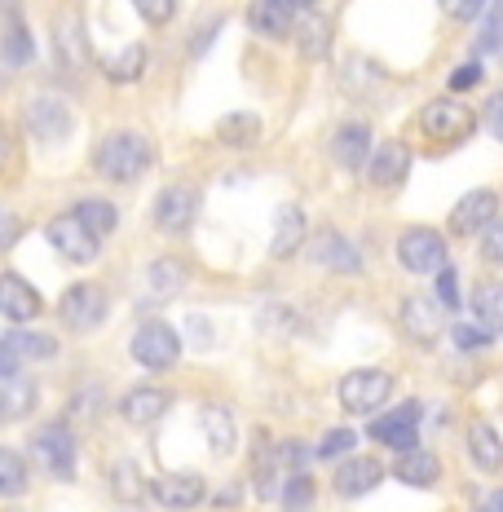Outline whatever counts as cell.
<instances>
[{"mask_svg": "<svg viewBox=\"0 0 503 512\" xmlns=\"http://www.w3.org/2000/svg\"><path fill=\"white\" fill-rule=\"evenodd\" d=\"M98 173L106 177V181H115V186H128V181H137L151 168V142H146L142 133H111L106 142L98 146Z\"/></svg>", "mask_w": 503, "mask_h": 512, "instance_id": "6da1fadb", "label": "cell"}, {"mask_svg": "<svg viewBox=\"0 0 503 512\" xmlns=\"http://www.w3.org/2000/svg\"><path fill=\"white\" fill-rule=\"evenodd\" d=\"M58 314L71 332H98L106 323V314H111V301H106V292L98 283H71L67 296H62V305H58Z\"/></svg>", "mask_w": 503, "mask_h": 512, "instance_id": "7a4b0ae2", "label": "cell"}, {"mask_svg": "<svg viewBox=\"0 0 503 512\" xmlns=\"http://www.w3.org/2000/svg\"><path fill=\"white\" fill-rule=\"evenodd\" d=\"M420 128L433 137V142L455 146V142H464V137L477 128V115L468 111L464 102H455V98H437V102H428L420 111Z\"/></svg>", "mask_w": 503, "mask_h": 512, "instance_id": "3957f363", "label": "cell"}, {"mask_svg": "<svg viewBox=\"0 0 503 512\" xmlns=\"http://www.w3.org/2000/svg\"><path fill=\"white\" fill-rule=\"evenodd\" d=\"M389 393H393L389 371L362 367V371H349V376L340 380V407H345L349 415H371L389 402Z\"/></svg>", "mask_w": 503, "mask_h": 512, "instance_id": "277c9868", "label": "cell"}, {"mask_svg": "<svg viewBox=\"0 0 503 512\" xmlns=\"http://www.w3.org/2000/svg\"><path fill=\"white\" fill-rule=\"evenodd\" d=\"M181 358V340L168 323H159V318H151V323L137 327L133 336V362H142L146 371H173Z\"/></svg>", "mask_w": 503, "mask_h": 512, "instance_id": "5b68a950", "label": "cell"}, {"mask_svg": "<svg viewBox=\"0 0 503 512\" xmlns=\"http://www.w3.org/2000/svg\"><path fill=\"white\" fill-rule=\"evenodd\" d=\"M45 239L53 243V252L67 256V261H76V265H93V261H98V252H102V239L89 226H84L76 212H67V217H53L49 230H45Z\"/></svg>", "mask_w": 503, "mask_h": 512, "instance_id": "8992f818", "label": "cell"}, {"mask_svg": "<svg viewBox=\"0 0 503 512\" xmlns=\"http://www.w3.org/2000/svg\"><path fill=\"white\" fill-rule=\"evenodd\" d=\"M31 451H36L40 468H49V477H58V482L76 477V437H71L67 424H45L31 437Z\"/></svg>", "mask_w": 503, "mask_h": 512, "instance_id": "52a82bcc", "label": "cell"}, {"mask_svg": "<svg viewBox=\"0 0 503 512\" xmlns=\"http://www.w3.org/2000/svg\"><path fill=\"white\" fill-rule=\"evenodd\" d=\"M446 256L451 252H446V239L437 230L415 226L398 239V261H402V270H411V274H437L446 265Z\"/></svg>", "mask_w": 503, "mask_h": 512, "instance_id": "ba28073f", "label": "cell"}, {"mask_svg": "<svg viewBox=\"0 0 503 512\" xmlns=\"http://www.w3.org/2000/svg\"><path fill=\"white\" fill-rule=\"evenodd\" d=\"M367 437L380 446H393V451H411L420 442V402H402L389 415H376Z\"/></svg>", "mask_w": 503, "mask_h": 512, "instance_id": "9c48e42d", "label": "cell"}, {"mask_svg": "<svg viewBox=\"0 0 503 512\" xmlns=\"http://www.w3.org/2000/svg\"><path fill=\"white\" fill-rule=\"evenodd\" d=\"M199 217V190L195 186H168L155 199V226L164 234H186Z\"/></svg>", "mask_w": 503, "mask_h": 512, "instance_id": "30bf717a", "label": "cell"}, {"mask_svg": "<svg viewBox=\"0 0 503 512\" xmlns=\"http://www.w3.org/2000/svg\"><path fill=\"white\" fill-rule=\"evenodd\" d=\"M71 106L62 98H49V93H40V98L27 102V128L36 142H62V137L71 133Z\"/></svg>", "mask_w": 503, "mask_h": 512, "instance_id": "8fae6325", "label": "cell"}, {"mask_svg": "<svg viewBox=\"0 0 503 512\" xmlns=\"http://www.w3.org/2000/svg\"><path fill=\"white\" fill-rule=\"evenodd\" d=\"M495 217H499V195L495 190H468V195L451 208V234L473 239V234H481Z\"/></svg>", "mask_w": 503, "mask_h": 512, "instance_id": "7c38bea8", "label": "cell"}, {"mask_svg": "<svg viewBox=\"0 0 503 512\" xmlns=\"http://www.w3.org/2000/svg\"><path fill=\"white\" fill-rule=\"evenodd\" d=\"M151 495H155L159 508L186 512V508L203 504L208 486H203V477H190V473H164V477H155V482H151Z\"/></svg>", "mask_w": 503, "mask_h": 512, "instance_id": "4fadbf2b", "label": "cell"}, {"mask_svg": "<svg viewBox=\"0 0 503 512\" xmlns=\"http://www.w3.org/2000/svg\"><path fill=\"white\" fill-rule=\"evenodd\" d=\"M40 292L31 287L23 274L5 270L0 274V314L9 318V323H31V318H40Z\"/></svg>", "mask_w": 503, "mask_h": 512, "instance_id": "5bb4252c", "label": "cell"}, {"mask_svg": "<svg viewBox=\"0 0 503 512\" xmlns=\"http://www.w3.org/2000/svg\"><path fill=\"white\" fill-rule=\"evenodd\" d=\"M168 407H173V393L159 389V384H137V389H128L124 398H120V415H124L128 424H137V429L155 424Z\"/></svg>", "mask_w": 503, "mask_h": 512, "instance_id": "9a60e30c", "label": "cell"}, {"mask_svg": "<svg viewBox=\"0 0 503 512\" xmlns=\"http://www.w3.org/2000/svg\"><path fill=\"white\" fill-rule=\"evenodd\" d=\"M406 173H411V151H406L402 142H384V146H376V151L367 155L371 186L393 190V186H402V181H406Z\"/></svg>", "mask_w": 503, "mask_h": 512, "instance_id": "2e32d148", "label": "cell"}, {"mask_svg": "<svg viewBox=\"0 0 503 512\" xmlns=\"http://www.w3.org/2000/svg\"><path fill=\"white\" fill-rule=\"evenodd\" d=\"M402 332L411 340H420V345H433V340L442 336V305L424 301V296H411V301L402 305Z\"/></svg>", "mask_w": 503, "mask_h": 512, "instance_id": "e0dca14e", "label": "cell"}, {"mask_svg": "<svg viewBox=\"0 0 503 512\" xmlns=\"http://www.w3.org/2000/svg\"><path fill=\"white\" fill-rule=\"evenodd\" d=\"M248 23L270 40H283L292 36V23H296V9L292 0H252L248 5Z\"/></svg>", "mask_w": 503, "mask_h": 512, "instance_id": "ac0fdd59", "label": "cell"}, {"mask_svg": "<svg viewBox=\"0 0 503 512\" xmlns=\"http://www.w3.org/2000/svg\"><path fill=\"white\" fill-rule=\"evenodd\" d=\"M199 424H203V433H208L212 455H230L234 446H239V424H234V411L221 407V402H208V407L199 411Z\"/></svg>", "mask_w": 503, "mask_h": 512, "instance_id": "d6986e66", "label": "cell"}, {"mask_svg": "<svg viewBox=\"0 0 503 512\" xmlns=\"http://www.w3.org/2000/svg\"><path fill=\"white\" fill-rule=\"evenodd\" d=\"M384 477V464L376 460H345L336 464V495L345 499H358V495H371Z\"/></svg>", "mask_w": 503, "mask_h": 512, "instance_id": "ffe728a7", "label": "cell"}, {"mask_svg": "<svg viewBox=\"0 0 503 512\" xmlns=\"http://www.w3.org/2000/svg\"><path fill=\"white\" fill-rule=\"evenodd\" d=\"M309 256H314L318 265H323V270H336V274H358L362 270V256L349 248L345 239H340V234H318L314 243H309Z\"/></svg>", "mask_w": 503, "mask_h": 512, "instance_id": "44dd1931", "label": "cell"}, {"mask_svg": "<svg viewBox=\"0 0 503 512\" xmlns=\"http://www.w3.org/2000/svg\"><path fill=\"white\" fill-rule=\"evenodd\" d=\"M331 155H336L340 168H362L367 164V155H371V133L362 124L340 128V133L331 137Z\"/></svg>", "mask_w": 503, "mask_h": 512, "instance_id": "7402d4cb", "label": "cell"}, {"mask_svg": "<svg viewBox=\"0 0 503 512\" xmlns=\"http://www.w3.org/2000/svg\"><path fill=\"white\" fill-rule=\"evenodd\" d=\"M31 407H36V384L23 376L0 380V424L23 420V415H31Z\"/></svg>", "mask_w": 503, "mask_h": 512, "instance_id": "603a6c76", "label": "cell"}, {"mask_svg": "<svg viewBox=\"0 0 503 512\" xmlns=\"http://www.w3.org/2000/svg\"><path fill=\"white\" fill-rule=\"evenodd\" d=\"M301 239H305V212L296 204H283V208H278V221H274L270 252L274 256H292L296 248H301Z\"/></svg>", "mask_w": 503, "mask_h": 512, "instance_id": "cb8c5ba5", "label": "cell"}, {"mask_svg": "<svg viewBox=\"0 0 503 512\" xmlns=\"http://www.w3.org/2000/svg\"><path fill=\"white\" fill-rule=\"evenodd\" d=\"M437 455L433 451H420V446H411V451H402V460L393 464V477L406 486H433L437 482Z\"/></svg>", "mask_w": 503, "mask_h": 512, "instance_id": "d4e9b609", "label": "cell"}, {"mask_svg": "<svg viewBox=\"0 0 503 512\" xmlns=\"http://www.w3.org/2000/svg\"><path fill=\"white\" fill-rule=\"evenodd\" d=\"M301 27H296V40H301V53L305 58H327V49H331V23L323 14H318V9H301Z\"/></svg>", "mask_w": 503, "mask_h": 512, "instance_id": "484cf974", "label": "cell"}, {"mask_svg": "<svg viewBox=\"0 0 503 512\" xmlns=\"http://www.w3.org/2000/svg\"><path fill=\"white\" fill-rule=\"evenodd\" d=\"M468 455L477 460L481 473H499L503 468V437L490 424H473L468 429Z\"/></svg>", "mask_w": 503, "mask_h": 512, "instance_id": "4316f807", "label": "cell"}, {"mask_svg": "<svg viewBox=\"0 0 503 512\" xmlns=\"http://www.w3.org/2000/svg\"><path fill=\"white\" fill-rule=\"evenodd\" d=\"M473 318L481 332L499 336L503 332V283H481L473 296Z\"/></svg>", "mask_w": 503, "mask_h": 512, "instance_id": "83f0119b", "label": "cell"}, {"mask_svg": "<svg viewBox=\"0 0 503 512\" xmlns=\"http://www.w3.org/2000/svg\"><path fill=\"white\" fill-rule=\"evenodd\" d=\"M102 71H106V80H115V84L142 80V71H146V49H142V45H124L120 53H106V58H102Z\"/></svg>", "mask_w": 503, "mask_h": 512, "instance_id": "f1b7e54d", "label": "cell"}, {"mask_svg": "<svg viewBox=\"0 0 503 512\" xmlns=\"http://www.w3.org/2000/svg\"><path fill=\"white\" fill-rule=\"evenodd\" d=\"M0 49H5V58H9V67H27L31 62V36H27V27H23V18H18V9H9L5 14V36H0Z\"/></svg>", "mask_w": 503, "mask_h": 512, "instance_id": "f546056e", "label": "cell"}, {"mask_svg": "<svg viewBox=\"0 0 503 512\" xmlns=\"http://www.w3.org/2000/svg\"><path fill=\"white\" fill-rule=\"evenodd\" d=\"M27 490V460L9 446H0V499H14Z\"/></svg>", "mask_w": 503, "mask_h": 512, "instance_id": "4dcf8cb0", "label": "cell"}, {"mask_svg": "<svg viewBox=\"0 0 503 512\" xmlns=\"http://www.w3.org/2000/svg\"><path fill=\"white\" fill-rule=\"evenodd\" d=\"M111 490H115V499L120 504H142L146 499V482H142V473H137V464H128L120 460L111 468Z\"/></svg>", "mask_w": 503, "mask_h": 512, "instance_id": "1f68e13d", "label": "cell"}, {"mask_svg": "<svg viewBox=\"0 0 503 512\" xmlns=\"http://www.w3.org/2000/svg\"><path fill=\"white\" fill-rule=\"evenodd\" d=\"M76 217L89 226L98 239H106V234H115V226H120V212H115L106 199H84V204L76 208Z\"/></svg>", "mask_w": 503, "mask_h": 512, "instance_id": "d6a6232c", "label": "cell"}, {"mask_svg": "<svg viewBox=\"0 0 503 512\" xmlns=\"http://www.w3.org/2000/svg\"><path fill=\"white\" fill-rule=\"evenodd\" d=\"M221 142H230V146H252L256 142V133H261V120H256L252 111H234L221 120Z\"/></svg>", "mask_w": 503, "mask_h": 512, "instance_id": "836d02e7", "label": "cell"}, {"mask_svg": "<svg viewBox=\"0 0 503 512\" xmlns=\"http://www.w3.org/2000/svg\"><path fill=\"white\" fill-rule=\"evenodd\" d=\"M146 279H151V292L159 296V301H168V296H177V292H181V279H186V274H181V265H177V261H155Z\"/></svg>", "mask_w": 503, "mask_h": 512, "instance_id": "e575fe53", "label": "cell"}, {"mask_svg": "<svg viewBox=\"0 0 503 512\" xmlns=\"http://www.w3.org/2000/svg\"><path fill=\"white\" fill-rule=\"evenodd\" d=\"M5 340H9V349H14L18 358H53V354H58V340H53V336L14 332V336H5Z\"/></svg>", "mask_w": 503, "mask_h": 512, "instance_id": "d590c367", "label": "cell"}, {"mask_svg": "<svg viewBox=\"0 0 503 512\" xmlns=\"http://www.w3.org/2000/svg\"><path fill=\"white\" fill-rule=\"evenodd\" d=\"M58 49L67 62H84V36H80V18H62L58 23Z\"/></svg>", "mask_w": 503, "mask_h": 512, "instance_id": "8d00e7d4", "label": "cell"}, {"mask_svg": "<svg viewBox=\"0 0 503 512\" xmlns=\"http://www.w3.org/2000/svg\"><path fill=\"white\" fill-rule=\"evenodd\" d=\"M314 504V482H309L305 473H292V482L283 486V508L287 512H309Z\"/></svg>", "mask_w": 503, "mask_h": 512, "instance_id": "74e56055", "label": "cell"}, {"mask_svg": "<svg viewBox=\"0 0 503 512\" xmlns=\"http://www.w3.org/2000/svg\"><path fill=\"white\" fill-rule=\"evenodd\" d=\"M353 442H358V433L353 429H331L323 442H318V455H323V460H340V455L353 451Z\"/></svg>", "mask_w": 503, "mask_h": 512, "instance_id": "f35d334b", "label": "cell"}, {"mask_svg": "<svg viewBox=\"0 0 503 512\" xmlns=\"http://www.w3.org/2000/svg\"><path fill=\"white\" fill-rule=\"evenodd\" d=\"M133 9L146 18V23H173V14H177V0H133Z\"/></svg>", "mask_w": 503, "mask_h": 512, "instance_id": "ab89813d", "label": "cell"}, {"mask_svg": "<svg viewBox=\"0 0 503 512\" xmlns=\"http://www.w3.org/2000/svg\"><path fill=\"white\" fill-rule=\"evenodd\" d=\"M451 340L464 354H473V349H486L490 345V332H481V327H473V323H455L451 327Z\"/></svg>", "mask_w": 503, "mask_h": 512, "instance_id": "60d3db41", "label": "cell"}, {"mask_svg": "<svg viewBox=\"0 0 503 512\" xmlns=\"http://www.w3.org/2000/svg\"><path fill=\"white\" fill-rule=\"evenodd\" d=\"M437 5H442L455 23H477V18L486 14V0H437Z\"/></svg>", "mask_w": 503, "mask_h": 512, "instance_id": "b9f144b4", "label": "cell"}, {"mask_svg": "<svg viewBox=\"0 0 503 512\" xmlns=\"http://www.w3.org/2000/svg\"><path fill=\"white\" fill-rule=\"evenodd\" d=\"M481 252H486V261L503 265V217H495L486 230H481Z\"/></svg>", "mask_w": 503, "mask_h": 512, "instance_id": "7bdbcfd3", "label": "cell"}, {"mask_svg": "<svg viewBox=\"0 0 503 512\" xmlns=\"http://www.w3.org/2000/svg\"><path fill=\"white\" fill-rule=\"evenodd\" d=\"M437 305H442V309L459 305V279H455L451 265H442V270H437Z\"/></svg>", "mask_w": 503, "mask_h": 512, "instance_id": "ee69618b", "label": "cell"}, {"mask_svg": "<svg viewBox=\"0 0 503 512\" xmlns=\"http://www.w3.org/2000/svg\"><path fill=\"white\" fill-rule=\"evenodd\" d=\"M486 36H481V49H499L503 45V0H495V9H486Z\"/></svg>", "mask_w": 503, "mask_h": 512, "instance_id": "f6af8a7d", "label": "cell"}, {"mask_svg": "<svg viewBox=\"0 0 503 512\" xmlns=\"http://www.w3.org/2000/svg\"><path fill=\"white\" fill-rule=\"evenodd\" d=\"M481 124H486L490 137H499V142H503V93H495V98L486 102V111H481Z\"/></svg>", "mask_w": 503, "mask_h": 512, "instance_id": "bcb514c9", "label": "cell"}, {"mask_svg": "<svg viewBox=\"0 0 503 512\" xmlns=\"http://www.w3.org/2000/svg\"><path fill=\"white\" fill-rule=\"evenodd\" d=\"M477 80H481V62H464V67H455V71H451V93L473 89Z\"/></svg>", "mask_w": 503, "mask_h": 512, "instance_id": "7dc6e473", "label": "cell"}, {"mask_svg": "<svg viewBox=\"0 0 503 512\" xmlns=\"http://www.w3.org/2000/svg\"><path fill=\"white\" fill-rule=\"evenodd\" d=\"M18 358L14 349H9V340H0V380H9V376H18Z\"/></svg>", "mask_w": 503, "mask_h": 512, "instance_id": "c3c4849f", "label": "cell"}, {"mask_svg": "<svg viewBox=\"0 0 503 512\" xmlns=\"http://www.w3.org/2000/svg\"><path fill=\"white\" fill-rule=\"evenodd\" d=\"M9 155H14V142H9L5 124H0V173H5V168H9Z\"/></svg>", "mask_w": 503, "mask_h": 512, "instance_id": "681fc988", "label": "cell"}, {"mask_svg": "<svg viewBox=\"0 0 503 512\" xmlns=\"http://www.w3.org/2000/svg\"><path fill=\"white\" fill-rule=\"evenodd\" d=\"M234 504H239V486H226L217 495V508H234Z\"/></svg>", "mask_w": 503, "mask_h": 512, "instance_id": "f907efd6", "label": "cell"}, {"mask_svg": "<svg viewBox=\"0 0 503 512\" xmlns=\"http://www.w3.org/2000/svg\"><path fill=\"white\" fill-rule=\"evenodd\" d=\"M490 512H503V490H499L495 499H490Z\"/></svg>", "mask_w": 503, "mask_h": 512, "instance_id": "816d5d0a", "label": "cell"}]
</instances>
